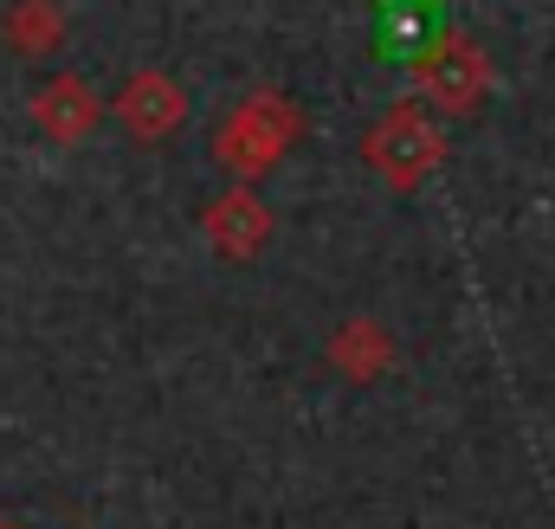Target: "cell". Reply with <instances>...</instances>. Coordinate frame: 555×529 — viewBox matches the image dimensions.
Returning a JSON list of instances; mask_svg holds the SVG:
<instances>
[{
  "label": "cell",
  "instance_id": "obj_1",
  "mask_svg": "<svg viewBox=\"0 0 555 529\" xmlns=\"http://www.w3.org/2000/svg\"><path fill=\"white\" fill-rule=\"evenodd\" d=\"M297 136H304V111H297L278 85H259V91H246V98L220 117V130H214V162H220L233 181H259V175H272L278 162L291 155Z\"/></svg>",
  "mask_w": 555,
  "mask_h": 529
},
{
  "label": "cell",
  "instance_id": "obj_2",
  "mask_svg": "<svg viewBox=\"0 0 555 529\" xmlns=\"http://www.w3.org/2000/svg\"><path fill=\"white\" fill-rule=\"evenodd\" d=\"M362 155H369V168H375L388 188L414 194L420 181H433V175L446 168V130L433 124L426 104H388V111L369 124V136H362Z\"/></svg>",
  "mask_w": 555,
  "mask_h": 529
},
{
  "label": "cell",
  "instance_id": "obj_3",
  "mask_svg": "<svg viewBox=\"0 0 555 529\" xmlns=\"http://www.w3.org/2000/svg\"><path fill=\"white\" fill-rule=\"evenodd\" d=\"M414 85L420 98L446 117H472L491 98V59L472 33H439L414 52Z\"/></svg>",
  "mask_w": 555,
  "mask_h": 529
},
{
  "label": "cell",
  "instance_id": "obj_4",
  "mask_svg": "<svg viewBox=\"0 0 555 529\" xmlns=\"http://www.w3.org/2000/svg\"><path fill=\"white\" fill-rule=\"evenodd\" d=\"M201 233H207V246H214L227 264H253L266 246H272V207L253 194V181H240V188H227V194L207 201Z\"/></svg>",
  "mask_w": 555,
  "mask_h": 529
},
{
  "label": "cell",
  "instance_id": "obj_5",
  "mask_svg": "<svg viewBox=\"0 0 555 529\" xmlns=\"http://www.w3.org/2000/svg\"><path fill=\"white\" fill-rule=\"evenodd\" d=\"M111 117L124 124L130 142H168V136L188 124V98H181V85H175L168 72H137V78L117 91Z\"/></svg>",
  "mask_w": 555,
  "mask_h": 529
},
{
  "label": "cell",
  "instance_id": "obj_6",
  "mask_svg": "<svg viewBox=\"0 0 555 529\" xmlns=\"http://www.w3.org/2000/svg\"><path fill=\"white\" fill-rule=\"evenodd\" d=\"M33 130L46 136V142H59V149H78L85 136L104 124V104H98V91L85 85V78H72V72H59V78H46L39 91H33Z\"/></svg>",
  "mask_w": 555,
  "mask_h": 529
},
{
  "label": "cell",
  "instance_id": "obj_7",
  "mask_svg": "<svg viewBox=\"0 0 555 529\" xmlns=\"http://www.w3.org/2000/svg\"><path fill=\"white\" fill-rule=\"evenodd\" d=\"M330 369H336L343 382H356V388L382 382V375L395 369V330L375 323V317H349V323H336V336H330Z\"/></svg>",
  "mask_w": 555,
  "mask_h": 529
},
{
  "label": "cell",
  "instance_id": "obj_8",
  "mask_svg": "<svg viewBox=\"0 0 555 529\" xmlns=\"http://www.w3.org/2000/svg\"><path fill=\"white\" fill-rule=\"evenodd\" d=\"M72 20H65V0H7L0 7V39L13 59H52L65 46Z\"/></svg>",
  "mask_w": 555,
  "mask_h": 529
}]
</instances>
